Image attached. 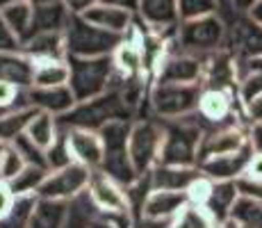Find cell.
<instances>
[{"mask_svg":"<svg viewBox=\"0 0 262 228\" xmlns=\"http://www.w3.org/2000/svg\"><path fill=\"white\" fill-rule=\"evenodd\" d=\"M123 39V34L96 28L82 14H71L64 28L69 57H105V55H112Z\"/></svg>","mask_w":262,"mask_h":228,"instance_id":"1","label":"cell"},{"mask_svg":"<svg viewBox=\"0 0 262 228\" xmlns=\"http://www.w3.org/2000/svg\"><path fill=\"white\" fill-rule=\"evenodd\" d=\"M67 59L71 64L69 87L73 89L78 103L94 100L112 89L114 75H117L112 55H105V57H67Z\"/></svg>","mask_w":262,"mask_h":228,"instance_id":"2","label":"cell"},{"mask_svg":"<svg viewBox=\"0 0 262 228\" xmlns=\"http://www.w3.org/2000/svg\"><path fill=\"white\" fill-rule=\"evenodd\" d=\"M203 139V128L191 116L164 121V139L158 164L199 167V144Z\"/></svg>","mask_w":262,"mask_h":228,"instance_id":"3","label":"cell"},{"mask_svg":"<svg viewBox=\"0 0 262 228\" xmlns=\"http://www.w3.org/2000/svg\"><path fill=\"white\" fill-rule=\"evenodd\" d=\"M203 87V82H153L148 89L150 108L162 121L191 116L199 110Z\"/></svg>","mask_w":262,"mask_h":228,"instance_id":"4","label":"cell"},{"mask_svg":"<svg viewBox=\"0 0 262 228\" xmlns=\"http://www.w3.org/2000/svg\"><path fill=\"white\" fill-rule=\"evenodd\" d=\"M130 114H133V110L121 98V91L110 89L107 94L98 96V98H94V100L78 103L69 114L59 116V123H62V128L80 126V128L98 130L100 126L107 123L110 119H130Z\"/></svg>","mask_w":262,"mask_h":228,"instance_id":"5","label":"cell"},{"mask_svg":"<svg viewBox=\"0 0 262 228\" xmlns=\"http://www.w3.org/2000/svg\"><path fill=\"white\" fill-rule=\"evenodd\" d=\"M162 139H164V121L162 123H158L153 119L133 121V128H130V137H128V155L139 178L148 176V171L160 162Z\"/></svg>","mask_w":262,"mask_h":228,"instance_id":"6","label":"cell"},{"mask_svg":"<svg viewBox=\"0 0 262 228\" xmlns=\"http://www.w3.org/2000/svg\"><path fill=\"white\" fill-rule=\"evenodd\" d=\"M226 42V25L216 14L194 21H180L176 28V44L180 50L194 55H208L219 50Z\"/></svg>","mask_w":262,"mask_h":228,"instance_id":"7","label":"cell"},{"mask_svg":"<svg viewBox=\"0 0 262 228\" xmlns=\"http://www.w3.org/2000/svg\"><path fill=\"white\" fill-rule=\"evenodd\" d=\"M94 169L80 164V162H69L59 169H50L43 178L37 196L41 199H57V201H75L87 192L89 180H92Z\"/></svg>","mask_w":262,"mask_h":228,"instance_id":"8","label":"cell"},{"mask_svg":"<svg viewBox=\"0 0 262 228\" xmlns=\"http://www.w3.org/2000/svg\"><path fill=\"white\" fill-rule=\"evenodd\" d=\"M205 59L194 53H169L153 71V82H203Z\"/></svg>","mask_w":262,"mask_h":228,"instance_id":"9","label":"cell"},{"mask_svg":"<svg viewBox=\"0 0 262 228\" xmlns=\"http://www.w3.org/2000/svg\"><path fill=\"white\" fill-rule=\"evenodd\" d=\"M87 196L92 199V205L103 215H107V212H133V201H130L128 187L110 178L100 169H96L92 174Z\"/></svg>","mask_w":262,"mask_h":228,"instance_id":"10","label":"cell"},{"mask_svg":"<svg viewBox=\"0 0 262 228\" xmlns=\"http://www.w3.org/2000/svg\"><path fill=\"white\" fill-rule=\"evenodd\" d=\"M249 144V126L242 123H230V126H219V128L203 133V139L199 144V164L203 160L216 158V155H228L237 153Z\"/></svg>","mask_w":262,"mask_h":228,"instance_id":"11","label":"cell"},{"mask_svg":"<svg viewBox=\"0 0 262 228\" xmlns=\"http://www.w3.org/2000/svg\"><path fill=\"white\" fill-rule=\"evenodd\" d=\"M189 203L187 192H176V190H160V187H150L146 192L142 205H139V215L148 224H162L171 221L185 205Z\"/></svg>","mask_w":262,"mask_h":228,"instance_id":"12","label":"cell"},{"mask_svg":"<svg viewBox=\"0 0 262 228\" xmlns=\"http://www.w3.org/2000/svg\"><path fill=\"white\" fill-rule=\"evenodd\" d=\"M64 139H67L69 153L75 162L89 167V169H100L105 158V146L100 139L98 130L92 128H80V126H71V128H62Z\"/></svg>","mask_w":262,"mask_h":228,"instance_id":"13","label":"cell"},{"mask_svg":"<svg viewBox=\"0 0 262 228\" xmlns=\"http://www.w3.org/2000/svg\"><path fill=\"white\" fill-rule=\"evenodd\" d=\"M230 55L235 62H246V59L262 57V25L244 14L237 18L230 32Z\"/></svg>","mask_w":262,"mask_h":228,"instance_id":"14","label":"cell"},{"mask_svg":"<svg viewBox=\"0 0 262 228\" xmlns=\"http://www.w3.org/2000/svg\"><path fill=\"white\" fill-rule=\"evenodd\" d=\"M196 114H199L203 121L212 123L214 128L235 123V121H230L235 116L233 91H230V89H221V87H203Z\"/></svg>","mask_w":262,"mask_h":228,"instance_id":"15","label":"cell"},{"mask_svg":"<svg viewBox=\"0 0 262 228\" xmlns=\"http://www.w3.org/2000/svg\"><path fill=\"white\" fill-rule=\"evenodd\" d=\"M255 153L253 144H246L237 153H228V155H216V158L203 160L199 164V169L203 171L205 176H210L212 180H237L246 174L249 169L251 155Z\"/></svg>","mask_w":262,"mask_h":228,"instance_id":"16","label":"cell"},{"mask_svg":"<svg viewBox=\"0 0 262 228\" xmlns=\"http://www.w3.org/2000/svg\"><path fill=\"white\" fill-rule=\"evenodd\" d=\"M28 103L34 105L37 110L50 112L59 119V116L69 114L78 105L75 94L69 85H59V87H28L25 89Z\"/></svg>","mask_w":262,"mask_h":228,"instance_id":"17","label":"cell"},{"mask_svg":"<svg viewBox=\"0 0 262 228\" xmlns=\"http://www.w3.org/2000/svg\"><path fill=\"white\" fill-rule=\"evenodd\" d=\"M137 16L146 28L153 32H169L180 23L178 16V0H139Z\"/></svg>","mask_w":262,"mask_h":228,"instance_id":"18","label":"cell"},{"mask_svg":"<svg viewBox=\"0 0 262 228\" xmlns=\"http://www.w3.org/2000/svg\"><path fill=\"white\" fill-rule=\"evenodd\" d=\"M112 62H114V69H117V75H121V78H142V75H148L146 62H144L142 44H139V39H137V34H135L133 28H130V32L125 34V39L112 53Z\"/></svg>","mask_w":262,"mask_h":228,"instance_id":"19","label":"cell"},{"mask_svg":"<svg viewBox=\"0 0 262 228\" xmlns=\"http://www.w3.org/2000/svg\"><path fill=\"white\" fill-rule=\"evenodd\" d=\"M89 23H94L96 28H103L107 32H117V34H128L130 28L135 25V12L133 9L119 7V5H110V3H98L92 9L82 14Z\"/></svg>","mask_w":262,"mask_h":228,"instance_id":"20","label":"cell"},{"mask_svg":"<svg viewBox=\"0 0 262 228\" xmlns=\"http://www.w3.org/2000/svg\"><path fill=\"white\" fill-rule=\"evenodd\" d=\"M21 53L32 62L43 59H67V42L64 32H34L28 39H23Z\"/></svg>","mask_w":262,"mask_h":228,"instance_id":"21","label":"cell"},{"mask_svg":"<svg viewBox=\"0 0 262 228\" xmlns=\"http://www.w3.org/2000/svg\"><path fill=\"white\" fill-rule=\"evenodd\" d=\"M201 176L199 167H176V164H155L148 171V187L160 190L187 192V187Z\"/></svg>","mask_w":262,"mask_h":228,"instance_id":"22","label":"cell"},{"mask_svg":"<svg viewBox=\"0 0 262 228\" xmlns=\"http://www.w3.org/2000/svg\"><path fill=\"white\" fill-rule=\"evenodd\" d=\"M71 201L41 199L39 196L34 210L30 215L28 228H67L69 215H71Z\"/></svg>","mask_w":262,"mask_h":228,"instance_id":"23","label":"cell"},{"mask_svg":"<svg viewBox=\"0 0 262 228\" xmlns=\"http://www.w3.org/2000/svg\"><path fill=\"white\" fill-rule=\"evenodd\" d=\"M69 7L64 0H50V3H39L34 5V21H32V32H64L69 23Z\"/></svg>","mask_w":262,"mask_h":228,"instance_id":"24","label":"cell"},{"mask_svg":"<svg viewBox=\"0 0 262 228\" xmlns=\"http://www.w3.org/2000/svg\"><path fill=\"white\" fill-rule=\"evenodd\" d=\"M59 135H62V130H59V119L50 112H43V110H39V112L32 116V121L28 123V128H25V137H28L43 155H46V151L50 146H55Z\"/></svg>","mask_w":262,"mask_h":228,"instance_id":"25","label":"cell"},{"mask_svg":"<svg viewBox=\"0 0 262 228\" xmlns=\"http://www.w3.org/2000/svg\"><path fill=\"white\" fill-rule=\"evenodd\" d=\"M37 112L39 110L30 103H23L18 108L0 112V141L3 144H14L18 137H23L28 123L32 121V116Z\"/></svg>","mask_w":262,"mask_h":228,"instance_id":"26","label":"cell"},{"mask_svg":"<svg viewBox=\"0 0 262 228\" xmlns=\"http://www.w3.org/2000/svg\"><path fill=\"white\" fill-rule=\"evenodd\" d=\"M34 64L23 53H0V78L16 82L18 87H32Z\"/></svg>","mask_w":262,"mask_h":228,"instance_id":"27","label":"cell"},{"mask_svg":"<svg viewBox=\"0 0 262 228\" xmlns=\"http://www.w3.org/2000/svg\"><path fill=\"white\" fill-rule=\"evenodd\" d=\"M32 64V87H59V85H69V80H71L69 59H43V62Z\"/></svg>","mask_w":262,"mask_h":228,"instance_id":"28","label":"cell"},{"mask_svg":"<svg viewBox=\"0 0 262 228\" xmlns=\"http://www.w3.org/2000/svg\"><path fill=\"white\" fill-rule=\"evenodd\" d=\"M237 196H239L237 180H214L212 194H210V201L205 208H208V212L216 219V224L224 221L226 217H230Z\"/></svg>","mask_w":262,"mask_h":228,"instance_id":"29","label":"cell"},{"mask_svg":"<svg viewBox=\"0 0 262 228\" xmlns=\"http://www.w3.org/2000/svg\"><path fill=\"white\" fill-rule=\"evenodd\" d=\"M0 16L5 18V23L14 30L21 39H28L32 32V21H34V5L30 0H18L14 5H7L5 9H0Z\"/></svg>","mask_w":262,"mask_h":228,"instance_id":"30","label":"cell"},{"mask_svg":"<svg viewBox=\"0 0 262 228\" xmlns=\"http://www.w3.org/2000/svg\"><path fill=\"white\" fill-rule=\"evenodd\" d=\"M169 228H216V219L208 212V208L187 203L169 221Z\"/></svg>","mask_w":262,"mask_h":228,"instance_id":"31","label":"cell"},{"mask_svg":"<svg viewBox=\"0 0 262 228\" xmlns=\"http://www.w3.org/2000/svg\"><path fill=\"white\" fill-rule=\"evenodd\" d=\"M48 167L46 164H37V162H28V167L21 171V174L16 176L9 185H12V190L16 192V196L21 194H37L39 187H41L43 178L48 176Z\"/></svg>","mask_w":262,"mask_h":228,"instance_id":"32","label":"cell"},{"mask_svg":"<svg viewBox=\"0 0 262 228\" xmlns=\"http://www.w3.org/2000/svg\"><path fill=\"white\" fill-rule=\"evenodd\" d=\"M230 217L239 219L244 226L262 228V199L239 194L237 201H235V205H233V212H230Z\"/></svg>","mask_w":262,"mask_h":228,"instance_id":"33","label":"cell"},{"mask_svg":"<svg viewBox=\"0 0 262 228\" xmlns=\"http://www.w3.org/2000/svg\"><path fill=\"white\" fill-rule=\"evenodd\" d=\"M37 199H39L37 194H21V196H16V203H14L12 212H9V215L0 221V228H28L30 215H32Z\"/></svg>","mask_w":262,"mask_h":228,"instance_id":"34","label":"cell"},{"mask_svg":"<svg viewBox=\"0 0 262 228\" xmlns=\"http://www.w3.org/2000/svg\"><path fill=\"white\" fill-rule=\"evenodd\" d=\"M25 167H28V158L21 153V149L16 144H5V151L0 155V180L12 182Z\"/></svg>","mask_w":262,"mask_h":228,"instance_id":"35","label":"cell"},{"mask_svg":"<svg viewBox=\"0 0 262 228\" xmlns=\"http://www.w3.org/2000/svg\"><path fill=\"white\" fill-rule=\"evenodd\" d=\"M219 0H178V16L180 21H194L201 16L216 14Z\"/></svg>","mask_w":262,"mask_h":228,"instance_id":"36","label":"cell"},{"mask_svg":"<svg viewBox=\"0 0 262 228\" xmlns=\"http://www.w3.org/2000/svg\"><path fill=\"white\" fill-rule=\"evenodd\" d=\"M258 96H262V71H251L237 85V100L239 105H249L251 100H255Z\"/></svg>","mask_w":262,"mask_h":228,"instance_id":"37","label":"cell"},{"mask_svg":"<svg viewBox=\"0 0 262 228\" xmlns=\"http://www.w3.org/2000/svg\"><path fill=\"white\" fill-rule=\"evenodd\" d=\"M212 187H214V180L210 178V176H205L203 171H201V176L196 178L191 185L187 187V199L189 203L194 205H208L210 201V194H212Z\"/></svg>","mask_w":262,"mask_h":228,"instance_id":"38","label":"cell"},{"mask_svg":"<svg viewBox=\"0 0 262 228\" xmlns=\"http://www.w3.org/2000/svg\"><path fill=\"white\" fill-rule=\"evenodd\" d=\"M18 100L28 103L25 89L18 87L16 82H9V80L0 78V112H5V110H12V108H18V105H16Z\"/></svg>","mask_w":262,"mask_h":228,"instance_id":"39","label":"cell"},{"mask_svg":"<svg viewBox=\"0 0 262 228\" xmlns=\"http://www.w3.org/2000/svg\"><path fill=\"white\" fill-rule=\"evenodd\" d=\"M21 48H23V39L0 16V53H21Z\"/></svg>","mask_w":262,"mask_h":228,"instance_id":"40","label":"cell"},{"mask_svg":"<svg viewBox=\"0 0 262 228\" xmlns=\"http://www.w3.org/2000/svg\"><path fill=\"white\" fill-rule=\"evenodd\" d=\"M14 203H16V192L12 190L7 180H0V221L12 212Z\"/></svg>","mask_w":262,"mask_h":228,"instance_id":"41","label":"cell"},{"mask_svg":"<svg viewBox=\"0 0 262 228\" xmlns=\"http://www.w3.org/2000/svg\"><path fill=\"white\" fill-rule=\"evenodd\" d=\"M244 119H246V123H258V121H262V96L251 100L249 105H244Z\"/></svg>","mask_w":262,"mask_h":228,"instance_id":"42","label":"cell"},{"mask_svg":"<svg viewBox=\"0 0 262 228\" xmlns=\"http://www.w3.org/2000/svg\"><path fill=\"white\" fill-rule=\"evenodd\" d=\"M244 176L251 180H262V151H255V153L251 155L249 169H246Z\"/></svg>","mask_w":262,"mask_h":228,"instance_id":"43","label":"cell"},{"mask_svg":"<svg viewBox=\"0 0 262 228\" xmlns=\"http://www.w3.org/2000/svg\"><path fill=\"white\" fill-rule=\"evenodd\" d=\"M235 67H237V80H242L246 73H251V71H262V57L246 59V62H235Z\"/></svg>","mask_w":262,"mask_h":228,"instance_id":"44","label":"cell"},{"mask_svg":"<svg viewBox=\"0 0 262 228\" xmlns=\"http://www.w3.org/2000/svg\"><path fill=\"white\" fill-rule=\"evenodd\" d=\"M98 3H103V0H64V5L69 7L71 14H84L87 9H92Z\"/></svg>","mask_w":262,"mask_h":228,"instance_id":"45","label":"cell"},{"mask_svg":"<svg viewBox=\"0 0 262 228\" xmlns=\"http://www.w3.org/2000/svg\"><path fill=\"white\" fill-rule=\"evenodd\" d=\"M249 141L253 144L255 151H262V121L249 123Z\"/></svg>","mask_w":262,"mask_h":228,"instance_id":"46","label":"cell"},{"mask_svg":"<svg viewBox=\"0 0 262 228\" xmlns=\"http://www.w3.org/2000/svg\"><path fill=\"white\" fill-rule=\"evenodd\" d=\"M84 228H119V226L114 224L110 217H105V215H100V212H98V215L92 217V219L84 224Z\"/></svg>","mask_w":262,"mask_h":228,"instance_id":"47","label":"cell"},{"mask_svg":"<svg viewBox=\"0 0 262 228\" xmlns=\"http://www.w3.org/2000/svg\"><path fill=\"white\" fill-rule=\"evenodd\" d=\"M103 3L119 5V7H125V9H133L135 14H137V7H139V0H103Z\"/></svg>","mask_w":262,"mask_h":228,"instance_id":"48","label":"cell"},{"mask_svg":"<svg viewBox=\"0 0 262 228\" xmlns=\"http://www.w3.org/2000/svg\"><path fill=\"white\" fill-rule=\"evenodd\" d=\"M230 3H233V7L237 9V12H242V14H249V9L253 7V5L258 3V0H230Z\"/></svg>","mask_w":262,"mask_h":228,"instance_id":"49","label":"cell"},{"mask_svg":"<svg viewBox=\"0 0 262 228\" xmlns=\"http://www.w3.org/2000/svg\"><path fill=\"white\" fill-rule=\"evenodd\" d=\"M216 228H244V224H242L239 219H235V217H226L224 221L216 224Z\"/></svg>","mask_w":262,"mask_h":228,"instance_id":"50","label":"cell"},{"mask_svg":"<svg viewBox=\"0 0 262 228\" xmlns=\"http://www.w3.org/2000/svg\"><path fill=\"white\" fill-rule=\"evenodd\" d=\"M249 16L253 18V21H258L262 25V0H258V3L253 5V7L249 9Z\"/></svg>","mask_w":262,"mask_h":228,"instance_id":"51","label":"cell"},{"mask_svg":"<svg viewBox=\"0 0 262 228\" xmlns=\"http://www.w3.org/2000/svg\"><path fill=\"white\" fill-rule=\"evenodd\" d=\"M14 3H18V0H0V9H5L7 5H14Z\"/></svg>","mask_w":262,"mask_h":228,"instance_id":"52","label":"cell"},{"mask_svg":"<svg viewBox=\"0 0 262 228\" xmlns=\"http://www.w3.org/2000/svg\"><path fill=\"white\" fill-rule=\"evenodd\" d=\"M32 5H39V3H50V0H30Z\"/></svg>","mask_w":262,"mask_h":228,"instance_id":"53","label":"cell"},{"mask_svg":"<svg viewBox=\"0 0 262 228\" xmlns=\"http://www.w3.org/2000/svg\"><path fill=\"white\" fill-rule=\"evenodd\" d=\"M3 151H5V144H3V141H0V155H3Z\"/></svg>","mask_w":262,"mask_h":228,"instance_id":"54","label":"cell"},{"mask_svg":"<svg viewBox=\"0 0 262 228\" xmlns=\"http://www.w3.org/2000/svg\"><path fill=\"white\" fill-rule=\"evenodd\" d=\"M244 228H251V226H244Z\"/></svg>","mask_w":262,"mask_h":228,"instance_id":"55","label":"cell"}]
</instances>
